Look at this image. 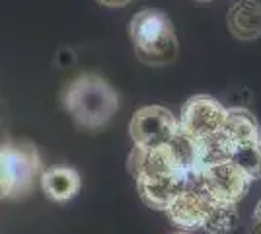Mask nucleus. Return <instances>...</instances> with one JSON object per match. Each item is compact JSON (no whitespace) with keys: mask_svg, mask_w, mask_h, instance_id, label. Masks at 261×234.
<instances>
[{"mask_svg":"<svg viewBox=\"0 0 261 234\" xmlns=\"http://www.w3.org/2000/svg\"><path fill=\"white\" fill-rule=\"evenodd\" d=\"M63 106L78 127L99 129L117 113L119 98L106 78L88 72L76 76L66 86Z\"/></svg>","mask_w":261,"mask_h":234,"instance_id":"nucleus-1","label":"nucleus"},{"mask_svg":"<svg viewBox=\"0 0 261 234\" xmlns=\"http://www.w3.org/2000/svg\"><path fill=\"white\" fill-rule=\"evenodd\" d=\"M129 35L137 59L150 65L164 67L174 63L179 43L170 18L160 10L144 8L133 16L129 23Z\"/></svg>","mask_w":261,"mask_h":234,"instance_id":"nucleus-2","label":"nucleus"},{"mask_svg":"<svg viewBox=\"0 0 261 234\" xmlns=\"http://www.w3.org/2000/svg\"><path fill=\"white\" fill-rule=\"evenodd\" d=\"M41 178V158L30 141L0 143V201L25 197Z\"/></svg>","mask_w":261,"mask_h":234,"instance_id":"nucleus-3","label":"nucleus"},{"mask_svg":"<svg viewBox=\"0 0 261 234\" xmlns=\"http://www.w3.org/2000/svg\"><path fill=\"white\" fill-rule=\"evenodd\" d=\"M250 186L251 179L230 160L203 168L191 179V188L207 193L211 199L234 205L244 199V195L250 191Z\"/></svg>","mask_w":261,"mask_h":234,"instance_id":"nucleus-4","label":"nucleus"},{"mask_svg":"<svg viewBox=\"0 0 261 234\" xmlns=\"http://www.w3.org/2000/svg\"><path fill=\"white\" fill-rule=\"evenodd\" d=\"M177 119L164 106H144L135 112L129 123V135L135 146L152 150L170 143L177 131Z\"/></svg>","mask_w":261,"mask_h":234,"instance_id":"nucleus-5","label":"nucleus"},{"mask_svg":"<svg viewBox=\"0 0 261 234\" xmlns=\"http://www.w3.org/2000/svg\"><path fill=\"white\" fill-rule=\"evenodd\" d=\"M224 119H226V108L217 98L207 94H197L184 103L177 125L181 131L201 141L222 133Z\"/></svg>","mask_w":261,"mask_h":234,"instance_id":"nucleus-6","label":"nucleus"},{"mask_svg":"<svg viewBox=\"0 0 261 234\" xmlns=\"http://www.w3.org/2000/svg\"><path fill=\"white\" fill-rule=\"evenodd\" d=\"M191 178L185 174H160V176H141L137 179V190L144 205L156 211H166V207L181 193L191 188Z\"/></svg>","mask_w":261,"mask_h":234,"instance_id":"nucleus-7","label":"nucleus"},{"mask_svg":"<svg viewBox=\"0 0 261 234\" xmlns=\"http://www.w3.org/2000/svg\"><path fill=\"white\" fill-rule=\"evenodd\" d=\"M211 201L213 199L207 193H203L197 188H189L181 191L166 207V215L177 228H181V232H195L205 223Z\"/></svg>","mask_w":261,"mask_h":234,"instance_id":"nucleus-8","label":"nucleus"},{"mask_svg":"<svg viewBox=\"0 0 261 234\" xmlns=\"http://www.w3.org/2000/svg\"><path fill=\"white\" fill-rule=\"evenodd\" d=\"M228 30L236 39L255 41L261 37V2L240 0L228 12Z\"/></svg>","mask_w":261,"mask_h":234,"instance_id":"nucleus-9","label":"nucleus"},{"mask_svg":"<svg viewBox=\"0 0 261 234\" xmlns=\"http://www.w3.org/2000/svg\"><path fill=\"white\" fill-rule=\"evenodd\" d=\"M127 166H129V172L135 178H141V176H160V174H181V172H177L175 164L172 162L166 146L152 148V150H144V148L135 146L130 150Z\"/></svg>","mask_w":261,"mask_h":234,"instance_id":"nucleus-10","label":"nucleus"},{"mask_svg":"<svg viewBox=\"0 0 261 234\" xmlns=\"http://www.w3.org/2000/svg\"><path fill=\"white\" fill-rule=\"evenodd\" d=\"M39 184L49 199L65 203L72 199L80 190V176L74 168L55 166L41 174Z\"/></svg>","mask_w":261,"mask_h":234,"instance_id":"nucleus-11","label":"nucleus"},{"mask_svg":"<svg viewBox=\"0 0 261 234\" xmlns=\"http://www.w3.org/2000/svg\"><path fill=\"white\" fill-rule=\"evenodd\" d=\"M222 135L232 145H242V143H250V141H259L261 127L251 112L244 110V108H230L226 110Z\"/></svg>","mask_w":261,"mask_h":234,"instance_id":"nucleus-12","label":"nucleus"},{"mask_svg":"<svg viewBox=\"0 0 261 234\" xmlns=\"http://www.w3.org/2000/svg\"><path fill=\"white\" fill-rule=\"evenodd\" d=\"M166 150L175 164L177 172L185 176H193L199 172V156H197V139L187 135L177 127L175 135L166 145Z\"/></svg>","mask_w":261,"mask_h":234,"instance_id":"nucleus-13","label":"nucleus"},{"mask_svg":"<svg viewBox=\"0 0 261 234\" xmlns=\"http://www.w3.org/2000/svg\"><path fill=\"white\" fill-rule=\"evenodd\" d=\"M236 223H238V205L213 199L201 228L208 234H228L230 230H234Z\"/></svg>","mask_w":261,"mask_h":234,"instance_id":"nucleus-14","label":"nucleus"},{"mask_svg":"<svg viewBox=\"0 0 261 234\" xmlns=\"http://www.w3.org/2000/svg\"><path fill=\"white\" fill-rule=\"evenodd\" d=\"M234 145L222 133L197 141V156H199V170L220 162H228Z\"/></svg>","mask_w":261,"mask_h":234,"instance_id":"nucleus-15","label":"nucleus"},{"mask_svg":"<svg viewBox=\"0 0 261 234\" xmlns=\"http://www.w3.org/2000/svg\"><path fill=\"white\" fill-rule=\"evenodd\" d=\"M230 162L236 164L251 181L261 179V139L259 141L242 143V145H234Z\"/></svg>","mask_w":261,"mask_h":234,"instance_id":"nucleus-16","label":"nucleus"},{"mask_svg":"<svg viewBox=\"0 0 261 234\" xmlns=\"http://www.w3.org/2000/svg\"><path fill=\"white\" fill-rule=\"evenodd\" d=\"M250 234H261V201L257 203L253 217H251V230Z\"/></svg>","mask_w":261,"mask_h":234,"instance_id":"nucleus-17","label":"nucleus"},{"mask_svg":"<svg viewBox=\"0 0 261 234\" xmlns=\"http://www.w3.org/2000/svg\"><path fill=\"white\" fill-rule=\"evenodd\" d=\"M101 6H108V8H123L127 6L130 0H98Z\"/></svg>","mask_w":261,"mask_h":234,"instance_id":"nucleus-18","label":"nucleus"},{"mask_svg":"<svg viewBox=\"0 0 261 234\" xmlns=\"http://www.w3.org/2000/svg\"><path fill=\"white\" fill-rule=\"evenodd\" d=\"M172 234H191V232H181V230H179V232H172Z\"/></svg>","mask_w":261,"mask_h":234,"instance_id":"nucleus-19","label":"nucleus"},{"mask_svg":"<svg viewBox=\"0 0 261 234\" xmlns=\"http://www.w3.org/2000/svg\"><path fill=\"white\" fill-rule=\"evenodd\" d=\"M197 2H211V0H197Z\"/></svg>","mask_w":261,"mask_h":234,"instance_id":"nucleus-20","label":"nucleus"}]
</instances>
